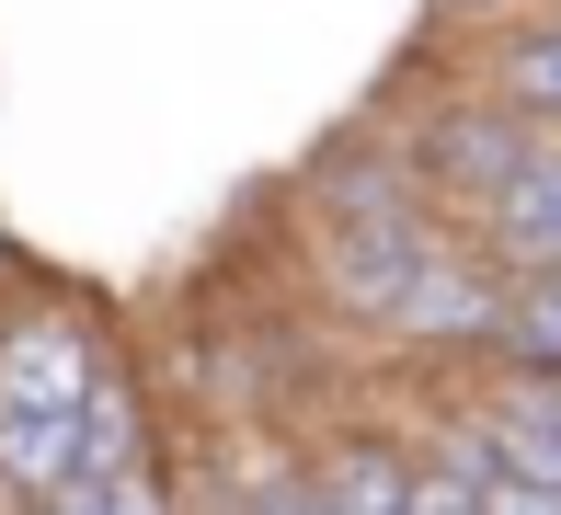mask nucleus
I'll list each match as a JSON object with an SVG mask.
<instances>
[{
  "instance_id": "nucleus-1",
  "label": "nucleus",
  "mask_w": 561,
  "mask_h": 515,
  "mask_svg": "<svg viewBox=\"0 0 561 515\" xmlns=\"http://www.w3.org/2000/svg\"><path fill=\"white\" fill-rule=\"evenodd\" d=\"M92 390H104V344H92L81 309H23V321H0V401L81 412Z\"/></svg>"
},
{
  "instance_id": "nucleus-2",
  "label": "nucleus",
  "mask_w": 561,
  "mask_h": 515,
  "mask_svg": "<svg viewBox=\"0 0 561 515\" xmlns=\"http://www.w3.org/2000/svg\"><path fill=\"white\" fill-rule=\"evenodd\" d=\"M481 252H493V264H516V275L561 264V138H539L493 195H481Z\"/></svg>"
},
{
  "instance_id": "nucleus-3",
  "label": "nucleus",
  "mask_w": 561,
  "mask_h": 515,
  "mask_svg": "<svg viewBox=\"0 0 561 515\" xmlns=\"http://www.w3.org/2000/svg\"><path fill=\"white\" fill-rule=\"evenodd\" d=\"M378 321H390V332H424V344H447V332H458V344H493L504 287H493V275H458L447 252H424V264L401 275V298L378 309Z\"/></svg>"
},
{
  "instance_id": "nucleus-4",
  "label": "nucleus",
  "mask_w": 561,
  "mask_h": 515,
  "mask_svg": "<svg viewBox=\"0 0 561 515\" xmlns=\"http://www.w3.org/2000/svg\"><path fill=\"white\" fill-rule=\"evenodd\" d=\"M69 470H81V412L0 401V493H12V504H46Z\"/></svg>"
},
{
  "instance_id": "nucleus-5",
  "label": "nucleus",
  "mask_w": 561,
  "mask_h": 515,
  "mask_svg": "<svg viewBox=\"0 0 561 515\" xmlns=\"http://www.w3.org/2000/svg\"><path fill=\"white\" fill-rule=\"evenodd\" d=\"M321 504L333 515H413V493H424V470L401 447H378V435H344V447H321Z\"/></svg>"
},
{
  "instance_id": "nucleus-6",
  "label": "nucleus",
  "mask_w": 561,
  "mask_h": 515,
  "mask_svg": "<svg viewBox=\"0 0 561 515\" xmlns=\"http://www.w3.org/2000/svg\"><path fill=\"white\" fill-rule=\"evenodd\" d=\"M493 344H504V367H516V378H561V264H539V275L504 287Z\"/></svg>"
},
{
  "instance_id": "nucleus-7",
  "label": "nucleus",
  "mask_w": 561,
  "mask_h": 515,
  "mask_svg": "<svg viewBox=\"0 0 561 515\" xmlns=\"http://www.w3.org/2000/svg\"><path fill=\"white\" fill-rule=\"evenodd\" d=\"M493 81H504V103H516V115H539V126H561V12L539 23V35H516L493 58Z\"/></svg>"
},
{
  "instance_id": "nucleus-8",
  "label": "nucleus",
  "mask_w": 561,
  "mask_h": 515,
  "mask_svg": "<svg viewBox=\"0 0 561 515\" xmlns=\"http://www.w3.org/2000/svg\"><path fill=\"white\" fill-rule=\"evenodd\" d=\"M126 458H138V401L104 378V390L81 401V470H126Z\"/></svg>"
},
{
  "instance_id": "nucleus-9",
  "label": "nucleus",
  "mask_w": 561,
  "mask_h": 515,
  "mask_svg": "<svg viewBox=\"0 0 561 515\" xmlns=\"http://www.w3.org/2000/svg\"><path fill=\"white\" fill-rule=\"evenodd\" d=\"M458 458V447H447ZM470 470V493H481V515H561V481H527V470H504V458H458Z\"/></svg>"
},
{
  "instance_id": "nucleus-10",
  "label": "nucleus",
  "mask_w": 561,
  "mask_h": 515,
  "mask_svg": "<svg viewBox=\"0 0 561 515\" xmlns=\"http://www.w3.org/2000/svg\"><path fill=\"white\" fill-rule=\"evenodd\" d=\"M229 515H333V504H321V481H264V493H241Z\"/></svg>"
},
{
  "instance_id": "nucleus-11",
  "label": "nucleus",
  "mask_w": 561,
  "mask_h": 515,
  "mask_svg": "<svg viewBox=\"0 0 561 515\" xmlns=\"http://www.w3.org/2000/svg\"><path fill=\"white\" fill-rule=\"evenodd\" d=\"M413 515H481V493H470V470H424V493H413Z\"/></svg>"
},
{
  "instance_id": "nucleus-12",
  "label": "nucleus",
  "mask_w": 561,
  "mask_h": 515,
  "mask_svg": "<svg viewBox=\"0 0 561 515\" xmlns=\"http://www.w3.org/2000/svg\"><path fill=\"white\" fill-rule=\"evenodd\" d=\"M115 515H172L161 481H149V458H126V470H115Z\"/></svg>"
}]
</instances>
